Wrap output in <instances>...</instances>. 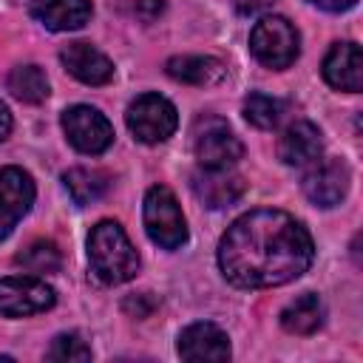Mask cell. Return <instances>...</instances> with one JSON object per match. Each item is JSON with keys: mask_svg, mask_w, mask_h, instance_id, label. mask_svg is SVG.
<instances>
[{"mask_svg": "<svg viewBox=\"0 0 363 363\" xmlns=\"http://www.w3.org/2000/svg\"><path fill=\"white\" fill-rule=\"evenodd\" d=\"M57 301L54 289L37 275H9L0 278V315L26 318L51 309Z\"/></svg>", "mask_w": 363, "mask_h": 363, "instance_id": "obj_6", "label": "cell"}, {"mask_svg": "<svg viewBox=\"0 0 363 363\" xmlns=\"http://www.w3.org/2000/svg\"><path fill=\"white\" fill-rule=\"evenodd\" d=\"M62 184L77 204H94L108 190V176L91 167H71L62 173Z\"/></svg>", "mask_w": 363, "mask_h": 363, "instance_id": "obj_19", "label": "cell"}, {"mask_svg": "<svg viewBox=\"0 0 363 363\" xmlns=\"http://www.w3.org/2000/svg\"><path fill=\"white\" fill-rule=\"evenodd\" d=\"M34 179L23 167H3L0 170V241L11 235L17 221L34 204Z\"/></svg>", "mask_w": 363, "mask_h": 363, "instance_id": "obj_9", "label": "cell"}, {"mask_svg": "<svg viewBox=\"0 0 363 363\" xmlns=\"http://www.w3.org/2000/svg\"><path fill=\"white\" fill-rule=\"evenodd\" d=\"M17 264H20L23 269L34 272V275H45V272H57V269L62 267V255H60V250H57L54 241L40 238V241H31V244L17 255Z\"/></svg>", "mask_w": 363, "mask_h": 363, "instance_id": "obj_21", "label": "cell"}, {"mask_svg": "<svg viewBox=\"0 0 363 363\" xmlns=\"http://www.w3.org/2000/svg\"><path fill=\"white\" fill-rule=\"evenodd\" d=\"M193 147H196V159L201 162V167H230L244 153L238 136L218 116H207L196 122Z\"/></svg>", "mask_w": 363, "mask_h": 363, "instance_id": "obj_8", "label": "cell"}, {"mask_svg": "<svg viewBox=\"0 0 363 363\" xmlns=\"http://www.w3.org/2000/svg\"><path fill=\"white\" fill-rule=\"evenodd\" d=\"M62 130L68 136V142L88 156L105 153L113 142V125L108 122L105 113H99L91 105H71L62 113Z\"/></svg>", "mask_w": 363, "mask_h": 363, "instance_id": "obj_7", "label": "cell"}, {"mask_svg": "<svg viewBox=\"0 0 363 363\" xmlns=\"http://www.w3.org/2000/svg\"><path fill=\"white\" fill-rule=\"evenodd\" d=\"M9 133H11V113H9V108L0 102V142H3Z\"/></svg>", "mask_w": 363, "mask_h": 363, "instance_id": "obj_28", "label": "cell"}, {"mask_svg": "<svg viewBox=\"0 0 363 363\" xmlns=\"http://www.w3.org/2000/svg\"><path fill=\"white\" fill-rule=\"evenodd\" d=\"M179 354L190 363H201V360H213L221 363L230 357V337L224 329H218L210 320H199L190 323L182 335H179Z\"/></svg>", "mask_w": 363, "mask_h": 363, "instance_id": "obj_11", "label": "cell"}, {"mask_svg": "<svg viewBox=\"0 0 363 363\" xmlns=\"http://www.w3.org/2000/svg\"><path fill=\"white\" fill-rule=\"evenodd\" d=\"M125 122L130 128V133L145 142V145H159L164 139L173 136L176 125H179V113L173 108L170 99L159 96V94H142L128 105Z\"/></svg>", "mask_w": 363, "mask_h": 363, "instance_id": "obj_5", "label": "cell"}, {"mask_svg": "<svg viewBox=\"0 0 363 363\" xmlns=\"http://www.w3.org/2000/svg\"><path fill=\"white\" fill-rule=\"evenodd\" d=\"M48 360L57 363H74V360H91V346L79 337V335H57L51 349H48Z\"/></svg>", "mask_w": 363, "mask_h": 363, "instance_id": "obj_23", "label": "cell"}, {"mask_svg": "<svg viewBox=\"0 0 363 363\" xmlns=\"http://www.w3.org/2000/svg\"><path fill=\"white\" fill-rule=\"evenodd\" d=\"M167 74L176 79V82H184V85H216L224 79L227 68L221 60L216 57H204V54H184V57H170L167 60Z\"/></svg>", "mask_w": 363, "mask_h": 363, "instance_id": "obj_17", "label": "cell"}, {"mask_svg": "<svg viewBox=\"0 0 363 363\" xmlns=\"http://www.w3.org/2000/svg\"><path fill=\"white\" fill-rule=\"evenodd\" d=\"M315 258L309 230L289 213L258 207L235 218L218 241V267L233 286L267 289L301 278Z\"/></svg>", "mask_w": 363, "mask_h": 363, "instance_id": "obj_1", "label": "cell"}, {"mask_svg": "<svg viewBox=\"0 0 363 363\" xmlns=\"http://www.w3.org/2000/svg\"><path fill=\"white\" fill-rule=\"evenodd\" d=\"M153 298L150 295H130L128 301H125V312H130V315H136V318H147L150 312H153Z\"/></svg>", "mask_w": 363, "mask_h": 363, "instance_id": "obj_24", "label": "cell"}, {"mask_svg": "<svg viewBox=\"0 0 363 363\" xmlns=\"http://www.w3.org/2000/svg\"><path fill=\"white\" fill-rule=\"evenodd\" d=\"M91 272L102 284H125L139 272V252L116 221H99L88 235Z\"/></svg>", "mask_w": 363, "mask_h": 363, "instance_id": "obj_2", "label": "cell"}, {"mask_svg": "<svg viewBox=\"0 0 363 363\" xmlns=\"http://www.w3.org/2000/svg\"><path fill=\"white\" fill-rule=\"evenodd\" d=\"M193 193L204 207L221 210L244 196V179L227 167H204L193 176Z\"/></svg>", "mask_w": 363, "mask_h": 363, "instance_id": "obj_12", "label": "cell"}, {"mask_svg": "<svg viewBox=\"0 0 363 363\" xmlns=\"http://www.w3.org/2000/svg\"><path fill=\"white\" fill-rule=\"evenodd\" d=\"M272 3H275V0H233L235 11H238V14H244V17H250V14H258V11L269 9Z\"/></svg>", "mask_w": 363, "mask_h": 363, "instance_id": "obj_25", "label": "cell"}, {"mask_svg": "<svg viewBox=\"0 0 363 363\" xmlns=\"http://www.w3.org/2000/svg\"><path fill=\"white\" fill-rule=\"evenodd\" d=\"M9 91L20 102L37 105L48 96V79H45L43 68H37V65H17L9 74Z\"/></svg>", "mask_w": 363, "mask_h": 363, "instance_id": "obj_20", "label": "cell"}, {"mask_svg": "<svg viewBox=\"0 0 363 363\" xmlns=\"http://www.w3.org/2000/svg\"><path fill=\"white\" fill-rule=\"evenodd\" d=\"M250 51L267 68H275V71L289 68L301 51L298 28L286 17H278V14L261 17L255 28L250 31Z\"/></svg>", "mask_w": 363, "mask_h": 363, "instance_id": "obj_3", "label": "cell"}, {"mask_svg": "<svg viewBox=\"0 0 363 363\" xmlns=\"http://www.w3.org/2000/svg\"><path fill=\"white\" fill-rule=\"evenodd\" d=\"M281 113H284V102L275 99V96H267V94H258L255 91V94H250L244 99V119L250 125L261 128V130L275 128L278 119H281Z\"/></svg>", "mask_w": 363, "mask_h": 363, "instance_id": "obj_22", "label": "cell"}, {"mask_svg": "<svg viewBox=\"0 0 363 363\" xmlns=\"http://www.w3.org/2000/svg\"><path fill=\"white\" fill-rule=\"evenodd\" d=\"M320 150H323V139H320V130L306 122V119H298L292 122L281 139H278V156L284 164L289 167H306V164H315L320 159Z\"/></svg>", "mask_w": 363, "mask_h": 363, "instance_id": "obj_15", "label": "cell"}, {"mask_svg": "<svg viewBox=\"0 0 363 363\" xmlns=\"http://www.w3.org/2000/svg\"><path fill=\"white\" fill-rule=\"evenodd\" d=\"M349 182H352V173L343 159H323V162H315L312 170L303 176V193L318 207H335L343 201Z\"/></svg>", "mask_w": 363, "mask_h": 363, "instance_id": "obj_10", "label": "cell"}, {"mask_svg": "<svg viewBox=\"0 0 363 363\" xmlns=\"http://www.w3.org/2000/svg\"><path fill=\"white\" fill-rule=\"evenodd\" d=\"M323 323V303L318 295L312 292H303L298 295L292 303L284 306L281 312V326L289 332V335H312L318 332V326Z\"/></svg>", "mask_w": 363, "mask_h": 363, "instance_id": "obj_18", "label": "cell"}, {"mask_svg": "<svg viewBox=\"0 0 363 363\" xmlns=\"http://www.w3.org/2000/svg\"><path fill=\"white\" fill-rule=\"evenodd\" d=\"M323 79L337 88L357 94L363 85V54L357 43H335L323 60Z\"/></svg>", "mask_w": 363, "mask_h": 363, "instance_id": "obj_14", "label": "cell"}, {"mask_svg": "<svg viewBox=\"0 0 363 363\" xmlns=\"http://www.w3.org/2000/svg\"><path fill=\"white\" fill-rule=\"evenodd\" d=\"M145 230L162 250H179L187 241V221L170 187L153 184L145 193Z\"/></svg>", "mask_w": 363, "mask_h": 363, "instance_id": "obj_4", "label": "cell"}, {"mask_svg": "<svg viewBox=\"0 0 363 363\" xmlns=\"http://www.w3.org/2000/svg\"><path fill=\"white\" fill-rule=\"evenodd\" d=\"M312 6H318V9H323V11H346V9H352L357 0H309Z\"/></svg>", "mask_w": 363, "mask_h": 363, "instance_id": "obj_27", "label": "cell"}, {"mask_svg": "<svg viewBox=\"0 0 363 363\" xmlns=\"http://www.w3.org/2000/svg\"><path fill=\"white\" fill-rule=\"evenodd\" d=\"M91 0H34L31 17L48 31H77L91 20Z\"/></svg>", "mask_w": 363, "mask_h": 363, "instance_id": "obj_16", "label": "cell"}, {"mask_svg": "<svg viewBox=\"0 0 363 363\" xmlns=\"http://www.w3.org/2000/svg\"><path fill=\"white\" fill-rule=\"evenodd\" d=\"M60 62L71 77H77L85 85H105L113 79V62L91 43H68L60 51Z\"/></svg>", "mask_w": 363, "mask_h": 363, "instance_id": "obj_13", "label": "cell"}, {"mask_svg": "<svg viewBox=\"0 0 363 363\" xmlns=\"http://www.w3.org/2000/svg\"><path fill=\"white\" fill-rule=\"evenodd\" d=\"M162 9H164V3H162V0H139L136 14H139L145 23H150V20H156V17L162 14Z\"/></svg>", "mask_w": 363, "mask_h": 363, "instance_id": "obj_26", "label": "cell"}]
</instances>
